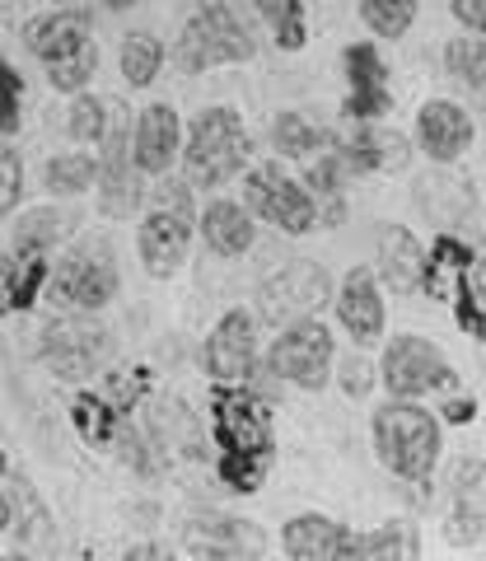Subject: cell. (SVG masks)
<instances>
[{
	"label": "cell",
	"mask_w": 486,
	"mask_h": 561,
	"mask_svg": "<svg viewBox=\"0 0 486 561\" xmlns=\"http://www.w3.org/2000/svg\"><path fill=\"white\" fill-rule=\"evenodd\" d=\"M211 426H216V445H220V482L248 496V491L267 482V468L276 459L271 402L257 393H243L234 383H216Z\"/></svg>",
	"instance_id": "1"
},
{
	"label": "cell",
	"mask_w": 486,
	"mask_h": 561,
	"mask_svg": "<svg viewBox=\"0 0 486 561\" xmlns=\"http://www.w3.org/2000/svg\"><path fill=\"white\" fill-rule=\"evenodd\" d=\"M370 440L374 454L397 482L421 486L436 478L440 454H444V421L421 408L416 398H389L370 416Z\"/></svg>",
	"instance_id": "2"
},
{
	"label": "cell",
	"mask_w": 486,
	"mask_h": 561,
	"mask_svg": "<svg viewBox=\"0 0 486 561\" xmlns=\"http://www.w3.org/2000/svg\"><path fill=\"white\" fill-rule=\"evenodd\" d=\"M248 127H243L239 108L216 103L193 117V127L183 136V169L193 187H220L248 164Z\"/></svg>",
	"instance_id": "3"
},
{
	"label": "cell",
	"mask_w": 486,
	"mask_h": 561,
	"mask_svg": "<svg viewBox=\"0 0 486 561\" xmlns=\"http://www.w3.org/2000/svg\"><path fill=\"white\" fill-rule=\"evenodd\" d=\"M173 57H178L187 76H201V70H216V66L253 61L257 43H253V33L234 20V10L224 5V0H206V5L193 10V20L183 24Z\"/></svg>",
	"instance_id": "4"
},
{
	"label": "cell",
	"mask_w": 486,
	"mask_h": 561,
	"mask_svg": "<svg viewBox=\"0 0 486 561\" xmlns=\"http://www.w3.org/2000/svg\"><path fill=\"white\" fill-rule=\"evenodd\" d=\"M374 365H379V383H384L393 398H426V393L444 398V393L463 389L449 356L430 337H421V332H397V337H389L384 356Z\"/></svg>",
	"instance_id": "5"
},
{
	"label": "cell",
	"mask_w": 486,
	"mask_h": 561,
	"mask_svg": "<svg viewBox=\"0 0 486 561\" xmlns=\"http://www.w3.org/2000/svg\"><path fill=\"white\" fill-rule=\"evenodd\" d=\"M333 365H337V342H333V328L319 323V313L314 319L281 323L276 342L267 346V370L304 393H323L327 379H333Z\"/></svg>",
	"instance_id": "6"
},
{
	"label": "cell",
	"mask_w": 486,
	"mask_h": 561,
	"mask_svg": "<svg viewBox=\"0 0 486 561\" xmlns=\"http://www.w3.org/2000/svg\"><path fill=\"white\" fill-rule=\"evenodd\" d=\"M47 290L57 295L66 309L99 313V309L117 295V262H113V249H108L103 239L66 249V253L57 257V267L47 272Z\"/></svg>",
	"instance_id": "7"
},
{
	"label": "cell",
	"mask_w": 486,
	"mask_h": 561,
	"mask_svg": "<svg viewBox=\"0 0 486 561\" xmlns=\"http://www.w3.org/2000/svg\"><path fill=\"white\" fill-rule=\"evenodd\" d=\"M243 202L257 220H267L271 230L281 234H314L319 230V210L309 202V192L300 179H290L281 164H257L248 169V179H243Z\"/></svg>",
	"instance_id": "8"
},
{
	"label": "cell",
	"mask_w": 486,
	"mask_h": 561,
	"mask_svg": "<svg viewBox=\"0 0 486 561\" xmlns=\"http://www.w3.org/2000/svg\"><path fill=\"white\" fill-rule=\"evenodd\" d=\"M333 276L323 262H286L281 272H271L257 290V309L271 323H294V319H314L323 305H333Z\"/></svg>",
	"instance_id": "9"
},
{
	"label": "cell",
	"mask_w": 486,
	"mask_h": 561,
	"mask_svg": "<svg viewBox=\"0 0 486 561\" xmlns=\"http://www.w3.org/2000/svg\"><path fill=\"white\" fill-rule=\"evenodd\" d=\"M108 332L99 319H84L80 313H61L43 328V365L57 379H90L103 360H108Z\"/></svg>",
	"instance_id": "10"
},
{
	"label": "cell",
	"mask_w": 486,
	"mask_h": 561,
	"mask_svg": "<svg viewBox=\"0 0 486 561\" xmlns=\"http://www.w3.org/2000/svg\"><path fill=\"white\" fill-rule=\"evenodd\" d=\"M99 210L108 220H127L141 206V169L131 160V122L121 108H113V122L99 136Z\"/></svg>",
	"instance_id": "11"
},
{
	"label": "cell",
	"mask_w": 486,
	"mask_h": 561,
	"mask_svg": "<svg viewBox=\"0 0 486 561\" xmlns=\"http://www.w3.org/2000/svg\"><path fill=\"white\" fill-rule=\"evenodd\" d=\"M327 146L342 154L351 179H364V173H407L412 150H416L403 131L384 127V122H351V127L337 131Z\"/></svg>",
	"instance_id": "12"
},
{
	"label": "cell",
	"mask_w": 486,
	"mask_h": 561,
	"mask_svg": "<svg viewBox=\"0 0 486 561\" xmlns=\"http://www.w3.org/2000/svg\"><path fill=\"white\" fill-rule=\"evenodd\" d=\"M346 66V122H384L393 113V76L374 43H351L342 51Z\"/></svg>",
	"instance_id": "13"
},
{
	"label": "cell",
	"mask_w": 486,
	"mask_h": 561,
	"mask_svg": "<svg viewBox=\"0 0 486 561\" xmlns=\"http://www.w3.org/2000/svg\"><path fill=\"white\" fill-rule=\"evenodd\" d=\"M257 365V313L230 309L201 342V370L216 383H243Z\"/></svg>",
	"instance_id": "14"
},
{
	"label": "cell",
	"mask_w": 486,
	"mask_h": 561,
	"mask_svg": "<svg viewBox=\"0 0 486 561\" xmlns=\"http://www.w3.org/2000/svg\"><path fill=\"white\" fill-rule=\"evenodd\" d=\"M333 309H337V323L346 328V337L356 346H374L384 342L389 332V309H384V286L370 267H351L337 290H333Z\"/></svg>",
	"instance_id": "15"
},
{
	"label": "cell",
	"mask_w": 486,
	"mask_h": 561,
	"mask_svg": "<svg viewBox=\"0 0 486 561\" xmlns=\"http://www.w3.org/2000/svg\"><path fill=\"white\" fill-rule=\"evenodd\" d=\"M183 552L187 557H224V561H243V557H267V534L257 529L253 519L239 515H197L183 524Z\"/></svg>",
	"instance_id": "16"
},
{
	"label": "cell",
	"mask_w": 486,
	"mask_h": 561,
	"mask_svg": "<svg viewBox=\"0 0 486 561\" xmlns=\"http://www.w3.org/2000/svg\"><path fill=\"white\" fill-rule=\"evenodd\" d=\"M473 117H467L454 99H426L416 108V140L412 146L426 154L430 164H459L473 150Z\"/></svg>",
	"instance_id": "17"
},
{
	"label": "cell",
	"mask_w": 486,
	"mask_h": 561,
	"mask_svg": "<svg viewBox=\"0 0 486 561\" xmlns=\"http://www.w3.org/2000/svg\"><path fill=\"white\" fill-rule=\"evenodd\" d=\"M412 197H416V210H421L436 230H459V225L473 220L477 192H473L467 179H459L449 164H440V169H430L426 179L412 183Z\"/></svg>",
	"instance_id": "18"
},
{
	"label": "cell",
	"mask_w": 486,
	"mask_h": 561,
	"mask_svg": "<svg viewBox=\"0 0 486 561\" xmlns=\"http://www.w3.org/2000/svg\"><path fill=\"white\" fill-rule=\"evenodd\" d=\"M374 276L379 286L393 295H416L421 290V272H426V243L416 239V230L407 225H384L374 243Z\"/></svg>",
	"instance_id": "19"
},
{
	"label": "cell",
	"mask_w": 486,
	"mask_h": 561,
	"mask_svg": "<svg viewBox=\"0 0 486 561\" xmlns=\"http://www.w3.org/2000/svg\"><path fill=\"white\" fill-rule=\"evenodd\" d=\"M136 249H141V262H146L150 276L169 280L187 262L193 225H187V216H178V210H150L141 220V234H136Z\"/></svg>",
	"instance_id": "20"
},
{
	"label": "cell",
	"mask_w": 486,
	"mask_h": 561,
	"mask_svg": "<svg viewBox=\"0 0 486 561\" xmlns=\"http://www.w3.org/2000/svg\"><path fill=\"white\" fill-rule=\"evenodd\" d=\"M183 150V117L169 108V103H150L136 117V131H131V160L141 173H169L173 160Z\"/></svg>",
	"instance_id": "21"
},
{
	"label": "cell",
	"mask_w": 486,
	"mask_h": 561,
	"mask_svg": "<svg viewBox=\"0 0 486 561\" xmlns=\"http://www.w3.org/2000/svg\"><path fill=\"white\" fill-rule=\"evenodd\" d=\"M454 468V511L444 519V538L454 548H477V542H486V463L459 459Z\"/></svg>",
	"instance_id": "22"
},
{
	"label": "cell",
	"mask_w": 486,
	"mask_h": 561,
	"mask_svg": "<svg viewBox=\"0 0 486 561\" xmlns=\"http://www.w3.org/2000/svg\"><path fill=\"white\" fill-rule=\"evenodd\" d=\"M281 552L290 561H346L351 529L333 515H294L281 529Z\"/></svg>",
	"instance_id": "23"
},
{
	"label": "cell",
	"mask_w": 486,
	"mask_h": 561,
	"mask_svg": "<svg viewBox=\"0 0 486 561\" xmlns=\"http://www.w3.org/2000/svg\"><path fill=\"white\" fill-rule=\"evenodd\" d=\"M10 505H14L10 529H14V538H20V552L24 557L57 552V524H51L47 505L38 496V486H33L24 472H14V478H10Z\"/></svg>",
	"instance_id": "24"
},
{
	"label": "cell",
	"mask_w": 486,
	"mask_h": 561,
	"mask_svg": "<svg viewBox=\"0 0 486 561\" xmlns=\"http://www.w3.org/2000/svg\"><path fill=\"white\" fill-rule=\"evenodd\" d=\"M90 43V14L80 5H66V10H51V14H38V20H28L24 28V47L38 57L43 66L66 57L71 47Z\"/></svg>",
	"instance_id": "25"
},
{
	"label": "cell",
	"mask_w": 486,
	"mask_h": 561,
	"mask_svg": "<svg viewBox=\"0 0 486 561\" xmlns=\"http://www.w3.org/2000/svg\"><path fill=\"white\" fill-rule=\"evenodd\" d=\"M473 249H467V239H459L454 230H444L436 243L426 249V272H421V290L430 295V300L449 305L459 290V280L467 276V267H473Z\"/></svg>",
	"instance_id": "26"
},
{
	"label": "cell",
	"mask_w": 486,
	"mask_h": 561,
	"mask_svg": "<svg viewBox=\"0 0 486 561\" xmlns=\"http://www.w3.org/2000/svg\"><path fill=\"white\" fill-rule=\"evenodd\" d=\"M201 239H206V249H211L216 257H243L253 249V216L243 210L239 202L230 197H220V202H206L201 210Z\"/></svg>",
	"instance_id": "27"
},
{
	"label": "cell",
	"mask_w": 486,
	"mask_h": 561,
	"mask_svg": "<svg viewBox=\"0 0 486 561\" xmlns=\"http://www.w3.org/2000/svg\"><path fill=\"white\" fill-rule=\"evenodd\" d=\"M346 183H351V169L342 164V154L333 146L319 150V160L304 169V192L319 210V225H342L346 220Z\"/></svg>",
	"instance_id": "28"
},
{
	"label": "cell",
	"mask_w": 486,
	"mask_h": 561,
	"mask_svg": "<svg viewBox=\"0 0 486 561\" xmlns=\"http://www.w3.org/2000/svg\"><path fill=\"white\" fill-rule=\"evenodd\" d=\"M412 557H421V534L407 519L379 524L370 534H351V552H346V561H412Z\"/></svg>",
	"instance_id": "29"
},
{
	"label": "cell",
	"mask_w": 486,
	"mask_h": 561,
	"mask_svg": "<svg viewBox=\"0 0 486 561\" xmlns=\"http://www.w3.org/2000/svg\"><path fill=\"white\" fill-rule=\"evenodd\" d=\"M71 234H76V216H71V210L38 206V210H28V216H20V230H14V243H20V253H14V257H28V253L51 257V249H57V243H66Z\"/></svg>",
	"instance_id": "30"
},
{
	"label": "cell",
	"mask_w": 486,
	"mask_h": 561,
	"mask_svg": "<svg viewBox=\"0 0 486 561\" xmlns=\"http://www.w3.org/2000/svg\"><path fill=\"white\" fill-rule=\"evenodd\" d=\"M271 146H276L281 160H314V154L327 146V131L319 127V122H309L304 113H276Z\"/></svg>",
	"instance_id": "31"
},
{
	"label": "cell",
	"mask_w": 486,
	"mask_h": 561,
	"mask_svg": "<svg viewBox=\"0 0 486 561\" xmlns=\"http://www.w3.org/2000/svg\"><path fill=\"white\" fill-rule=\"evenodd\" d=\"M164 70V43L154 33H127L121 38V80L131 90H146V84L160 80Z\"/></svg>",
	"instance_id": "32"
},
{
	"label": "cell",
	"mask_w": 486,
	"mask_h": 561,
	"mask_svg": "<svg viewBox=\"0 0 486 561\" xmlns=\"http://www.w3.org/2000/svg\"><path fill=\"white\" fill-rule=\"evenodd\" d=\"M444 70L467 90L486 94V33H459L444 43Z\"/></svg>",
	"instance_id": "33"
},
{
	"label": "cell",
	"mask_w": 486,
	"mask_h": 561,
	"mask_svg": "<svg viewBox=\"0 0 486 561\" xmlns=\"http://www.w3.org/2000/svg\"><path fill=\"white\" fill-rule=\"evenodd\" d=\"M449 305H454L459 328L467 337L486 342V257H473V267H467V276L459 280V290Z\"/></svg>",
	"instance_id": "34"
},
{
	"label": "cell",
	"mask_w": 486,
	"mask_h": 561,
	"mask_svg": "<svg viewBox=\"0 0 486 561\" xmlns=\"http://www.w3.org/2000/svg\"><path fill=\"white\" fill-rule=\"evenodd\" d=\"M416 10H421V0H360L364 28H370L374 38H384V43L407 38L412 24H416Z\"/></svg>",
	"instance_id": "35"
},
{
	"label": "cell",
	"mask_w": 486,
	"mask_h": 561,
	"mask_svg": "<svg viewBox=\"0 0 486 561\" xmlns=\"http://www.w3.org/2000/svg\"><path fill=\"white\" fill-rule=\"evenodd\" d=\"M257 14L271 24L276 47L281 51H304L309 43V20H304V0H253Z\"/></svg>",
	"instance_id": "36"
},
{
	"label": "cell",
	"mask_w": 486,
	"mask_h": 561,
	"mask_svg": "<svg viewBox=\"0 0 486 561\" xmlns=\"http://www.w3.org/2000/svg\"><path fill=\"white\" fill-rule=\"evenodd\" d=\"M94 183H99L94 154H57V160L47 164V192H57V197H80V192H90Z\"/></svg>",
	"instance_id": "37"
},
{
	"label": "cell",
	"mask_w": 486,
	"mask_h": 561,
	"mask_svg": "<svg viewBox=\"0 0 486 561\" xmlns=\"http://www.w3.org/2000/svg\"><path fill=\"white\" fill-rule=\"evenodd\" d=\"M94 70H99V47H94V38H90V43L71 47V51H66V57L47 61V80L57 84L61 94H80L84 84L94 80Z\"/></svg>",
	"instance_id": "38"
},
{
	"label": "cell",
	"mask_w": 486,
	"mask_h": 561,
	"mask_svg": "<svg viewBox=\"0 0 486 561\" xmlns=\"http://www.w3.org/2000/svg\"><path fill=\"white\" fill-rule=\"evenodd\" d=\"M71 416H76V431H80L90 445H108L113 431H117V412H113L99 393H80V398L71 402Z\"/></svg>",
	"instance_id": "39"
},
{
	"label": "cell",
	"mask_w": 486,
	"mask_h": 561,
	"mask_svg": "<svg viewBox=\"0 0 486 561\" xmlns=\"http://www.w3.org/2000/svg\"><path fill=\"white\" fill-rule=\"evenodd\" d=\"M20 113H24V80L5 57H0V136L20 131Z\"/></svg>",
	"instance_id": "40"
},
{
	"label": "cell",
	"mask_w": 486,
	"mask_h": 561,
	"mask_svg": "<svg viewBox=\"0 0 486 561\" xmlns=\"http://www.w3.org/2000/svg\"><path fill=\"white\" fill-rule=\"evenodd\" d=\"M103 127H108V108L94 94H76L71 103V136L76 140H99Z\"/></svg>",
	"instance_id": "41"
},
{
	"label": "cell",
	"mask_w": 486,
	"mask_h": 561,
	"mask_svg": "<svg viewBox=\"0 0 486 561\" xmlns=\"http://www.w3.org/2000/svg\"><path fill=\"white\" fill-rule=\"evenodd\" d=\"M24 197V160L10 146H0V220L10 216Z\"/></svg>",
	"instance_id": "42"
},
{
	"label": "cell",
	"mask_w": 486,
	"mask_h": 561,
	"mask_svg": "<svg viewBox=\"0 0 486 561\" xmlns=\"http://www.w3.org/2000/svg\"><path fill=\"white\" fill-rule=\"evenodd\" d=\"M379 383V365L370 356H346L342 365V393L346 398H370Z\"/></svg>",
	"instance_id": "43"
},
{
	"label": "cell",
	"mask_w": 486,
	"mask_h": 561,
	"mask_svg": "<svg viewBox=\"0 0 486 561\" xmlns=\"http://www.w3.org/2000/svg\"><path fill=\"white\" fill-rule=\"evenodd\" d=\"M449 14L463 24V33H486V0H449Z\"/></svg>",
	"instance_id": "44"
},
{
	"label": "cell",
	"mask_w": 486,
	"mask_h": 561,
	"mask_svg": "<svg viewBox=\"0 0 486 561\" xmlns=\"http://www.w3.org/2000/svg\"><path fill=\"white\" fill-rule=\"evenodd\" d=\"M14 309V257L0 253V319Z\"/></svg>",
	"instance_id": "45"
},
{
	"label": "cell",
	"mask_w": 486,
	"mask_h": 561,
	"mask_svg": "<svg viewBox=\"0 0 486 561\" xmlns=\"http://www.w3.org/2000/svg\"><path fill=\"white\" fill-rule=\"evenodd\" d=\"M10 519H14V505H10V496H5V491H0V534L10 529Z\"/></svg>",
	"instance_id": "46"
},
{
	"label": "cell",
	"mask_w": 486,
	"mask_h": 561,
	"mask_svg": "<svg viewBox=\"0 0 486 561\" xmlns=\"http://www.w3.org/2000/svg\"><path fill=\"white\" fill-rule=\"evenodd\" d=\"M108 10H131V5H141V0H103Z\"/></svg>",
	"instance_id": "47"
},
{
	"label": "cell",
	"mask_w": 486,
	"mask_h": 561,
	"mask_svg": "<svg viewBox=\"0 0 486 561\" xmlns=\"http://www.w3.org/2000/svg\"><path fill=\"white\" fill-rule=\"evenodd\" d=\"M5 472H10V463H5V449H0V478H5Z\"/></svg>",
	"instance_id": "48"
},
{
	"label": "cell",
	"mask_w": 486,
	"mask_h": 561,
	"mask_svg": "<svg viewBox=\"0 0 486 561\" xmlns=\"http://www.w3.org/2000/svg\"><path fill=\"white\" fill-rule=\"evenodd\" d=\"M57 5H76V0H57Z\"/></svg>",
	"instance_id": "49"
}]
</instances>
